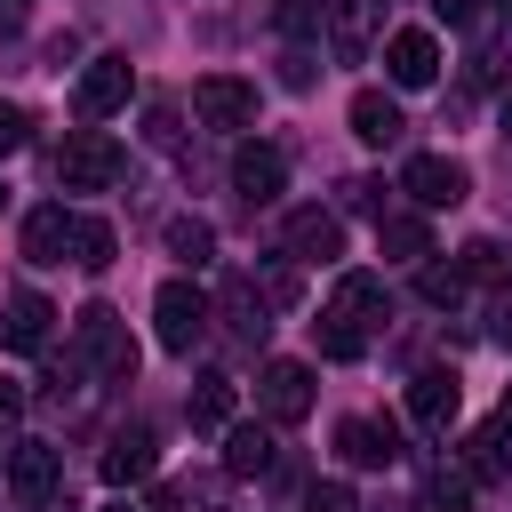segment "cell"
Here are the masks:
<instances>
[{
	"mask_svg": "<svg viewBox=\"0 0 512 512\" xmlns=\"http://www.w3.org/2000/svg\"><path fill=\"white\" fill-rule=\"evenodd\" d=\"M384 320V280L376 272H344L336 288H328V304H320V352L328 360H360L368 352V328Z\"/></svg>",
	"mask_w": 512,
	"mask_h": 512,
	"instance_id": "obj_1",
	"label": "cell"
},
{
	"mask_svg": "<svg viewBox=\"0 0 512 512\" xmlns=\"http://www.w3.org/2000/svg\"><path fill=\"white\" fill-rule=\"evenodd\" d=\"M8 496H16L24 512H72V504H64V456H56L48 440H16V448H8Z\"/></svg>",
	"mask_w": 512,
	"mask_h": 512,
	"instance_id": "obj_2",
	"label": "cell"
},
{
	"mask_svg": "<svg viewBox=\"0 0 512 512\" xmlns=\"http://www.w3.org/2000/svg\"><path fill=\"white\" fill-rule=\"evenodd\" d=\"M120 168H128V152L104 128H72L64 152H56V184L64 192H104V184H120Z\"/></svg>",
	"mask_w": 512,
	"mask_h": 512,
	"instance_id": "obj_3",
	"label": "cell"
},
{
	"mask_svg": "<svg viewBox=\"0 0 512 512\" xmlns=\"http://www.w3.org/2000/svg\"><path fill=\"white\" fill-rule=\"evenodd\" d=\"M152 328H160L168 352H192V344L208 336V296H200L192 280H160V296H152Z\"/></svg>",
	"mask_w": 512,
	"mask_h": 512,
	"instance_id": "obj_4",
	"label": "cell"
},
{
	"mask_svg": "<svg viewBox=\"0 0 512 512\" xmlns=\"http://www.w3.org/2000/svg\"><path fill=\"white\" fill-rule=\"evenodd\" d=\"M128 96H136V72H128V56H96V64L80 72V88H72V112L96 128V120H112Z\"/></svg>",
	"mask_w": 512,
	"mask_h": 512,
	"instance_id": "obj_5",
	"label": "cell"
},
{
	"mask_svg": "<svg viewBox=\"0 0 512 512\" xmlns=\"http://www.w3.org/2000/svg\"><path fill=\"white\" fill-rule=\"evenodd\" d=\"M400 192H408L416 208H456V200L472 192V176H464V160H448V152H416V160L400 168Z\"/></svg>",
	"mask_w": 512,
	"mask_h": 512,
	"instance_id": "obj_6",
	"label": "cell"
},
{
	"mask_svg": "<svg viewBox=\"0 0 512 512\" xmlns=\"http://www.w3.org/2000/svg\"><path fill=\"white\" fill-rule=\"evenodd\" d=\"M80 360H96L104 376H136V344H128V328H120L112 304H88L80 312Z\"/></svg>",
	"mask_w": 512,
	"mask_h": 512,
	"instance_id": "obj_7",
	"label": "cell"
},
{
	"mask_svg": "<svg viewBox=\"0 0 512 512\" xmlns=\"http://www.w3.org/2000/svg\"><path fill=\"white\" fill-rule=\"evenodd\" d=\"M256 400H264L272 424H304V416H312V368H304V360H264Z\"/></svg>",
	"mask_w": 512,
	"mask_h": 512,
	"instance_id": "obj_8",
	"label": "cell"
},
{
	"mask_svg": "<svg viewBox=\"0 0 512 512\" xmlns=\"http://www.w3.org/2000/svg\"><path fill=\"white\" fill-rule=\"evenodd\" d=\"M384 80H392V88H432V80H440V40H432L424 24L392 32V40H384Z\"/></svg>",
	"mask_w": 512,
	"mask_h": 512,
	"instance_id": "obj_9",
	"label": "cell"
},
{
	"mask_svg": "<svg viewBox=\"0 0 512 512\" xmlns=\"http://www.w3.org/2000/svg\"><path fill=\"white\" fill-rule=\"evenodd\" d=\"M192 112H200L208 128H248V120H256V88L232 80V72H208V80H192Z\"/></svg>",
	"mask_w": 512,
	"mask_h": 512,
	"instance_id": "obj_10",
	"label": "cell"
},
{
	"mask_svg": "<svg viewBox=\"0 0 512 512\" xmlns=\"http://www.w3.org/2000/svg\"><path fill=\"white\" fill-rule=\"evenodd\" d=\"M280 248H288L296 264H336V256H344V224H336L328 208H296V216L280 224Z\"/></svg>",
	"mask_w": 512,
	"mask_h": 512,
	"instance_id": "obj_11",
	"label": "cell"
},
{
	"mask_svg": "<svg viewBox=\"0 0 512 512\" xmlns=\"http://www.w3.org/2000/svg\"><path fill=\"white\" fill-rule=\"evenodd\" d=\"M280 184H288V160H280V144H240V152H232V192H240L248 208L280 200Z\"/></svg>",
	"mask_w": 512,
	"mask_h": 512,
	"instance_id": "obj_12",
	"label": "cell"
},
{
	"mask_svg": "<svg viewBox=\"0 0 512 512\" xmlns=\"http://www.w3.org/2000/svg\"><path fill=\"white\" fill-rule=\"evenodd\" d=\"M456 400H464L456 368H416V376H408V416H416L424 432H448V424H456Z\"/></svg>",
	"mask_w": 512,
	"mask_h": 512,
	"instance_id": "obj_13",
	"label": "cell"
},
{
	"mask_svg": "<svg viewBox=\"0 0 512 512\" xmlns=\"http://www.w3.org/2000/svg\"><path fill=\"white\" fill-rule=\"evenodd\" d=\"M336 456L360 464V472H384V464L400 456V432H392L384 416H344V424H336Z\"/></svg>",
	"mask_w": 512,
	"mask_h": 512,
	"instance_id": "obj_14",
	"label": "cell"
},
{
	"mask_svg": "<svg viewBox=\"0 0 512 512\" xmlns=\"http://www.w3.org/2000/svg\"><path fill=\"white\" fill-rule=\"evenodd\" d=\"M376 16H384V0H328V48L344 64H360L368 40H376Z\"/></svg>",
	"mask_w": 512,
	"mask_h": 512,
	"instance_id": "obj_15",
	"label": "cell"
},
{
	"mask_svg": "<svg viewBox=\"0 0 512 512\" xmlns=\"http://www.w3.org/2000/svg\"><path fill=\"white\" fill-rule=\"evenodd\" d=\"M48 320H56V312H48V296L16 288V296H8V312H0V344H8V352H40V344H48Z\"/></svg>",
	"mask_w": 512,
	"mask_h": 512,
	"instance_id": "obj_16",
	"label": "cell"
},
{
	"mask_svg": "<svg viewBox=\"0 0 512 512\" xmlns=\"http://www.w3.org/2000/svg\"><path fill=\"white\" fill-rule=\"evenodd\" d=\"M280 464V440H272V424H224V472H272Z\"/></svg>",
	"mask_w": 512,
	"mask_h": 512,
	"instance_id": "obj_17",
	"label": "cell"
},
{
	"mask_svg": "<svg viewBox=\"0 0 512 512\" xmlns=\"http://www.w3.org/2000/svg\"><path fill=\"white\" fill-rule=\"evenodd\" d=\"M104 480H112V488H144V480H152V432H144V424L112 432V448H104Z\"/></svg>",
	"mask_w": 512,
	"mask_h": 512,
	"instance_id": "obj_18",
	"label": "cell"
},
{
	"mask_svg": "<svg viewBox=\"0 0 512 512\" xmlns=\"http://www.w3.org/2000/svg\"><path fill=\"white\" fill-rule=\"evenodd\" d=\"M400 128H408V120H400V104H392L384 88H360V96H352V136H360V144L384 152V144H400Z\"/></svg>",
	"mask_w": 512,
	"mask_h": 512,
	"instance_id": "obj_19",
	"label": "cell"
},
{
	"mask_svg": "<svg viewBox=\"0 0 512 512\" xmlns=\"http://www.w3.org/2000/svg\"><path fill=\"white\" fill-rule=\"evenodd\" d=\"M24 256L32 264H64L72 256V208H32L24 216Z\"/></svg>",
	"mask_w": 512,
	"mask_h": 512,
	"instance_id": "obj_20",
	"label": "cell"
},
{
	"mask_svg": "<svg viewBox=\"0 0 512 512\" xmlns=\"http://www.w3.org/2000/svg\"><path fill=\"white\" fill-rule=\"evenodd\" d=\"M376 248H384L392 264H424V256H432V224H424V216H376Z\"/></svg>",
	"mask_w": 512,
	"mask_h": 512,
	"instance_id": "obj_21",
	"label": "cell"
},
{
	"mask_svg": "<svg viewBox=\"0 0 512 512\" xmlns=\"http://www.w3.org/2000/svg\"><path fill=\"white\" fill-rule=\"evenodd\" d=\"M504 440H512L504 424H480V432H464V480H472V488H480V480H504V472H512Z\"/></svg>",
	"mask_w": 512,
	"mask_h": 512,
	"instance_id": "obj_22",
	"label": "cell"
},
{
	"mask_svg": "<svg viewBox=\"0 0 512 512\" xmlns=\"http://www.w3.org/2000/svg\"><path fill=\"white\" fill-rule=\"evenodd\" d=\"M224 320H232L240 344H264V336H272V312H264V296H256L248 280H224Z\"/></svg>",
	"mask_w": 512,
	"mask_h": 512,
	"instance_id": "obj_23",
	"label": "cell"
},
{
	"mask_svg": "<svg viewBox=\"0 0 512 512\" xmlns=\"http://www.w3.org/2000/svg\"><path fill=\"white\" fill-rule=\"evenodd\" d=\"M184 408H192L200 432H224V424H232V376H216V368L192 376V400H184Z\"/></svg>",
	"mask_w": 512,
	"mask_h": 512,
	"instance_id": "obj_24",
	"label": "cell"
},
{
	"mask_svg": "<svg viewBox=\"0 0 512 512\" xmlns=\"http://www.w3.org/2000/svg\"><path fill=\"white\" fill-rule=\"evenodd\" d=\"M112 248H120V240H112V224H104V216H72V264H80V272H104V264H112Z\"/></svg>",
	"mask_w": 512,
	"mask_h": 512,
	"instance_id": "obj_25",
	"label": "cell"
},
{
	"mask_svg": "<svg viewBox=\"0 0 512 512\" xmlns=\"http://www.w3.org/2000/svg\"><path fill=\"white\" fill-rule=\"evenodd\" d=\"M168 256H176V264H192V272H200V264H208V256H216V232H208V224H200V216H168Z\"/></svg>",
	"mask_w": 512,
	"mask_h": 512,
	"instance_id": "obj_26",
	"label": "cell"
},
{
	"mask_svg": "<svg viewBox=\"0 0 512 512\" xmlns=\"http://www.w3.org/2000/svg\"><path fill=\"white\" fill-rule=\"evenodd\" d=\"M416 512H472V480H464V464H456V472H448V464L424 472V504H416Z\"/></svg>",
	"mask_w": 512,
	"mask_h": 512,
	"instance_id": "obj_27",
	"label": "cell"
},
{
	"mask_svg": "<svg viewBox=\"0 0 512 512\" xmlns=\"http://www.w3.org/2000/svg\"><path fill=\"white\" fill-rule=\"evenodd\" d=\"M416 288H424V304H440V312H448V304L464 296V264H424V280H416Z\"/></svg>",
	"mask_w": 512,
	"mask_h": 512,
	"instance_id": "obj_28",
	"label": "cell"
},
{
	"mask_svg": "<svg viewBox=\"0 0 512 512\" xmlns=\"http://www.w3.org/2000/svg\"><path fill=\"white\" fill-rule=\"evenodd\" d=\"M304 512H352V488L344 480H312L304 488Z\"/></svg>",
	"mask_w": 512,
	"mask_h": 512,
	"instance_id": "obj_29",
	"label": "cell"
},
{
	"mask_svg": "<svg viewBox=\"0 0 512 512\" xmlns=\"http://www.w3.org/2000/svg\"><path fill=\"white\" fill-rule=\"evenodd\" d=\"M24 136H32V120H24V104H8V96H0V152H16Z\"/></svg>",
	"mask_w": 512,
	"mask_h": 512,
	"instance_id": "obj_30",
	"label": "cell"
},
{
	"mask_svg": "<svg viewBox=\"0 0 512 512\" xmlns=\"http://www.w3.org/2000/svg\"><path fill=\"white\" fill-rule=\"evenodd\" d=\"M440 24H480V0H424Z\"/></svg>",
	"mask_w": 512,
	"mask_h": 512,
	"instance_id": "obj_31",
	"label": "cell"
},
{
	"mask_svg": "<svg viewBox=\"0 0 512 512\" xmlns=\"http://www.w3.org/2000/svg\"><path fill=\"white\" fill-rule=\"evenodd\" d=\"M280 80H288V88H312V56L288 48V56H280Z\"/></svg>",
	"mask_w": 512,
	"mask_h": 512,
	"instance_id": "obj_32",
	"label": "cell"
},
{
	"mask_svg": "<svg viewBox=\"0 0 512 512\" xmlns=\"http://www.w3.org/2000/svg\"><path fill=\"white\" fill-rule=\"evenodd\" d=\"M16 416H24V384H16V376H0V432H8Z\"/></svg>",
	"mask_w": 512,
	"mask_h": 512,
	"instance_id": "obj_33",
	"label": "cell"
},
{
	"mask_svg": "<svg viewBox=\"0 0 512 512\" xmlns=\"http://www.w3.org/2000/svg\"><path fill=\"white\" fill-rule=\"evenodd\" d=\"M24 8H32V0H0V24H24Z\"/></svg>",
	"mask_w": 512,
	"mask_h": 512,
	"instance_id": "obj_34",
	"label": "cell"
},
{
	"mask_svg": "<svg viewBox=\"0 0 512 512\" xmlns=\"http://www.w3.org/2000/svg\"><path fill=\"white\" fill-rule=\"evenodd\" d=\"M96 512H152V504H128V496H112V504H96Z\"/></svg>",
	"mask_w": 512,
	"mask_h": 512,
	"instance_id": "obj_35",
	"label": "cell"
},
{
	"mask_svg": "<svg viewBox=\"0 0 512 512\" xmlns=\"http://www.w3.org/2000/svg\"><path fill=\"white\" fill-rule=\"evenodd\" d=\"M496 424H504V432H512V384H504V408H496Z\"/></svg>",
	"mask_w": 512,
	"mask_h": 512,
	"instance_id": "obj_36",
	"label": "cell"
},
{
	"mask_svg": "<svg viewBox=\"0 0 512 512\" xmlns=\"http://www.w3.org/2000/svg\"><path fill=\"white\" fill-rule=\"evenodd\" d=\"M504 136H512V96H504Z\"/></svg>",
	"mask_w": 512,
	"mask_h": 512,
	"instance_id": "obj_37",
	"label": "cell"
},
{
	"mask_svg": "<svg viewBox=\"0 0 512 512\" xmlns=\"http://www.w3.org/2000/svg\"><path fill=\"white\" fill-rule=\"evenodd\" d=\"M0 208H8V184H0Z\"/></svg>",
	"mask_w": 512,
	"mask_h": 512,
	"instance_id": "obj_38",
	"label": "cell"
},
{
	"mask_svg": "<svg viewBox=\"0 0 512 512\" xmlns=\"http://www.w3.org/2000/svg\"><path fill=\"white\" fill-rule=\"evenodd\" d=\"M504 16H512V0H504Z\"/></svg>",
	"mask_w": 512,
	"mask_h": 512,
	"instance_id": "obj_39",
	"label": "cell"
},
{
	"mask_svg": "<svg viewBox=\"0 0 512 512\" xmlns=\"http://www.w3.org/2000/svg\"><path fill=\"white\" fill-rule=\"evenodd\" d=\"M280 8H288V0H280Z\"/></svg>",
	"mask_w": 512,
	"mask_h": 512,
	"instance_id": "obj_40",
	"label": "cell"
}]
</instances>
